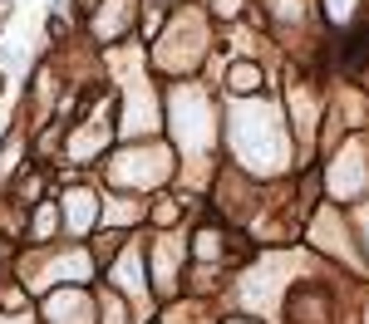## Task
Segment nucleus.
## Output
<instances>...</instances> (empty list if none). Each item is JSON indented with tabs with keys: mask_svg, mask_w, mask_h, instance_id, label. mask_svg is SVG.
Here are the masks:
<instances>
[{
	"mask_svg": "<svg viewBox=\"0 0 369 324\" xmlns=\"http://www.w3.org/2000/svg\"><path fill=\"white\" fill-rule=\"evenodd\" d=\"M364 60H369V35L350 39V49H345V69H364Z\"/></svg>",
	"mask_w": 369,
	"mask_h": 324,
	"instance_id": "obj_1",
	"label": "nucleus"
},
{
	"mask_svg": "<svg viewBox=\"0 0 369 324\" xmlns=\"http://www.w3.org/2000/svg\"><path fill=\"white\" fill-rule=\"evenodd\" d=\"M251 79H256L251 69H232V89H251Z\"/></svg>",
	"mask_w": 369,
	"mask_h": 324,
	"instance_id": "obj_2",
	"label": "nucleus"
}]
</instances>
